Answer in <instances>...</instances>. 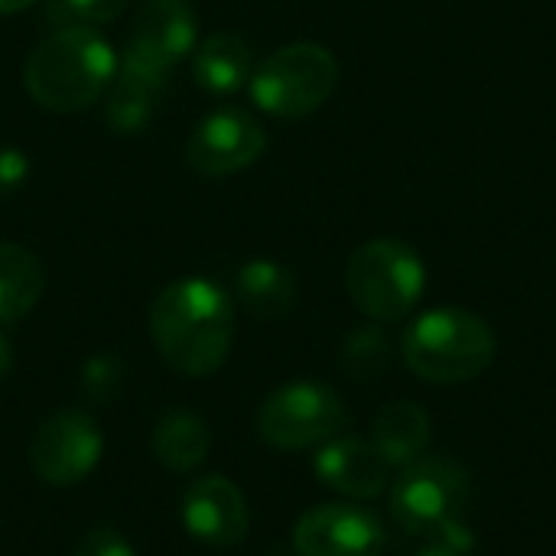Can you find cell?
<instances>
[{
	"label": "cell",
	"instance_id": "2",
	"mask_svg": "<svg viewBox=\"0 0 556 556\" xmlns=\"http://www.w3.org/2000/svg\"><path fill=\"white\" fill-rule=\"evenodd\" d=\"M117 52L101 29L59 26L26 59L23 85L29 98L55 114L91 108L117 72Z\"/></svg>",
	"mask_w": 556,
	"mask_h": 556
},
{
	"label": "cell",
	"instance_id": "23",
	"mask_svg": "<svg viewBox=\"0 0 556 556\" xmlns=\"http://www.w3.org/2000/svg\"><path fill=\"white\" fill-rule=\"evenodd\" d=\"M72 556H137V551H134L130 541L121 538L117 531L101 528V531H91V534L72 551Z\"/></svg>",
	"mask_w": 556,
	"mask_h": 556
},
{
	"label": "cell",
	"instance_id": "1",
	"mask_svg": "<svg viewBox=\"0 0 556 556\" xmlns=\"http://www.w3.org/2000/svg\"><path fill=\"white\" fill-rule=\"evenodd\" d=\"M150 339L160 358L186 378L218 371L235 342V303L228 290L205 277L166 283L150 303Z\"/></svg>",
	"mask_w": 556,
	"mask_h": 556
},
{
	"label": "cell",
	"instance_id": "18",
	"mask_svg": "<svg viewBox=\"0 0 556 556\" xmlns=\"http://www.w3.org/2000/svg\"><path fill=\"white\" fill-rule=\"evenodd\" d=\"M212 446L208 424L192 410H169L150 433V456L169 472H192L205 463Z\"/></svg>",
	"mask_w": 556,
	"mask_h": 556
},
{
	"label": "cell",
	"instance_id": "26",
	"mask_svg": "<svg viewBox=\"0 0 556 556\" xmlns=\"http://www.w3.org/2000/svg\"><path fill=\"white\" fill-rule=\"evenodd\" d=\"M10 365H13V349H10V342H7V336L0 332V381L7 378V371H10Z\"/></svg>",
	"mask_w": 556,
	"mask_h": 556
},
{
	"label": "cell",
	"instance_id": "11",
	"mask_svg": "<svg viewBox=\"0 0 556 556\" xmlns=\"http://www.w3.org/2000/svg\"><path fill=\"white\" fill-rule=\"evenodd\" d=\"M296 556H381L384 525L358 505L309 508L293 528Z\"/></svg>",
	"mask_w": 556,
	"mask_h": 556
},
{
	"label": "cell",
	"instance_id": "17",
	"mask_svg": "<svg viewBox=\"0 0 556 556\" xmlns=\"http://www.w3.org/2000/svg\"><path fill=\"white\" fill-rule=\"evenodd\" d=\"M296 280L293 274L267 257H254L238 267L235 274V296L238 303L257 319H280L296 306Z\"/></svg>",
	"mask_w": 556,
	"mask_h": 556
},
{
	"label": "cell",
	"instance_id": "4",
	"mask_svg": "<svg viewBox=\"0 0 556 556\" xmlns=\"http://www.w3.org/2000/svg\"><path fill=\"white\" fill-rule=\"evenodd\" d=\"M339 85V62L319 42H290L251 72V101L280 121L319 111Z\"/></svg>",
	"mask_w": 556,
	"mask_h": 556
},
{
	"label": "cell",
	"instance_id": "25",
	"mask_svg": "<svg viewBox=\"0 0 556 556\" xmlns=\"http://www.w3.org/2000/svg\"><path fill=\"white\" fill-rule=\"evenodd\" d=\"M466 551H469V538H466V531H459V538H443L417 556H466Z\"/></svg>",
	"mask_w": 556,
	"mask_h": 556
},
{
	"label": "cell",
	"instance_id": "22",
	"mask_svg": "<svg viewBox=\"0 0 556 556\" xmlns=\"http://www.w3.org/2000/svg\"><path fill=\"white\" fill-rule=\"evenodd\" d=\"M121 381H124V365L111 352H101V355L88 358L85 368H81V391L94 404H108L117 394Z\"/></svg>",
	"mask_w": 556,
	"mask_h": 556
},
{
	"label": "cell",
	"instance_id": "24",
	"mask_svg": "<svg viewBox=\"0 0 556 556\" xmlns=\"http://www.w3.org/2000/svg\"><path fill=\"white\" fill-rule=\"evenodd\" d=\"M29 176V156L20 147H0V195L16 192Z\"/></svg>",
	"mask_w": 556,
	"mask_h": 556
},
{
	"label": "cell",
	"instance_id": "9",
	"mask_svg": "<svg viewBox=\"0 0 556 556\" xmlns=\"http://www.w3.org/2000/svg\"><path fill=\"white\" fill-rule=\"evenodd\" d=\"M199 42V20L189 0H143L134 10L121 62L169 75Z\"/></svg>",
	"mask_w": 556,
	"mask_h": 556
},
{
	"label": "cell",
	"instance_id": "19",
	"mask_svg": "<svg viewBox=\"0 0 556 556\" xmlns=\"http://www.w3.org/2000/svg\"><path fill=\"white\" fill-rule=\"evenodd\" d=\"M46 290V270L39 257L20 244H0V326H13L29 316Z\"/></svg>",
	"mask_w": 556,
	"mask_h": 556
},
{
	"label": "cell",
	"instance_id": "12",
	"mask_svg": "<svg viewBox=\"0 0 556 556\" xmlns=\"http://www.w3.org/2000/svg\"><path fill=\"white\" fill-rule=\"evenodd\" d=\"M182 528L208 547H235L248 538L251 511L241 489L225 476H202L189 482L179 502Z\"/></svg>",
	"mask_w": 556,
	"mask_h": 556
},
{
	"label": "cell",
	"instance_id": "16",
	"mask_svg": "<svg viewBox=\"0 0 556 556\" xmlns=\"http://www.w3.org/2000/svg\"><path fill=\"white\" fill-rule=\"evenodd\" d=\"M371 443L391 469H407L430 446V414L414 401H394L375 417Z\"/></svg>",
	"mask_w": 556,
	"mask_h": 556
},
{
	"label": "cell",
	"instance_id": "7",
	"mask_svg": "<svg viewBox=\"0 0 556 556\" xmlns=\"http://www.w3.org/2000/svg\"><path fill=\"white\" fill-rule=\"evenodd\" d=\"M469 502V472L443 456H420L391 489V518L414 538H437Z\"/></svg>",
	"mask_w": 556,
	"mask_h": 556
},
{
	"label": "cell",
	"instance_id": "3",
	"mask_svg": "<svg viewBox=\"0 0 556 556\" xmlns=\"http://www.w3.org/2000/svg\"><path fill=\"white\" fill-rule=\"evenodd\" d=\"M404 362L427 384H466L489 371L498 352L492 326L456 306H440L414 319L404 332Z\"/></svg>",
	"mask_w": 556,
	"mask_h": 556
},
{
	"label": "cell",
	"instance_id": "21",
	"mask_svg": "<svg viewBox=\"0 0 556 556\" xmlns=\"http://www.w3.org/2000/svg\"><path fill=\"white\" fill-rule=\"evenodd\" d=\"M130 0H52L46 16L59 26H108L114 23Z\"/></svg>",
	"mask_w": 556,
	"mask_h": 556
},
{
	"label": "cell",
	"instance_id": "8",
	"mask_svg": "<svg viewBox=\"0 0 556 556\" xmlns=\"http://www.w3.org/2000/svg\"><path fill=\"white\" fill-rule=\"evenodd\" d=\"M104 453L101 427L91 414L68 407L39 424L29 443L33 472L52 489H72L91 476Z\"/></svg>",
	"mask_w": 556,
	"mask_h": 556
},
{
	"label": "cell",
	"instance_id": "5",
	"mask_svg": "<svg viewBox=\"0 0 556 556\" xmlns=\"http://www.w3.org/2000/svg\"><path fill=\"white\" fill-rule=\"evenodd\" d=\"M345 287L358 313L371 323H401L424 296L427 267L410 244L375 238L352 254Z\"/></svg>",
	"mask_w": 556,
	"mask_h": 556
},
{
	"label": "cell",
	"instance_id": "6",
	"mask_svg": "<svg viewBox=\"0 0 556 556\" xmlns=\"http://www.w3.org/2000/svg\"><path fill=\"white\" fill-rule=\"evenodd\" d=\"M349 427L345 401L319 381L277 388L257 410V433L267 446L296 453L336 440Z\"/></svg>",
	"mask_w": 556,
	"mask_h": 556
},
{
	"label": "cell",
	"instance_id": "27",
	"mask_svg": "<svg viewBox=\"0 0 556 556\" xmlns=\"http://www.w3.org/2000/svg\"><path fill=\"white\" fill-rule=\"evenodd\" d=\"M36 0H0V13L7 16V13H20V10H26V7H33Z\"/></svg>",
	"mask_w": 556,
	"mask_h": 556
},
{
	"label": "cell",
	"instance_id": "15",
	"mask_svg": "<svg viewBox=\"0 0 556 556\" xmlns=\"http://www.w3.org/2000/svg\"><path fill=\"white\" fill-rule=\"evenodd\" d=\"M251 72H254L251 46L244 36H238L231 29L208 33L192 49V78L202 91L231 94L251 81Z\"/></svg>",
	"mask_w": 556,
	"mask_h": 556
},
{
	"label": "cell",
	"instance_id": "13",
	"mask_svg": "<svg viewBox=\"0 0 556 556\" xmlns=\"http://www.w3.org/2000/svg\"><path fill=\"white\" fill-rule=\"evenodd\" d=\"M316 479L345 498H378L391 482V463L371 440L336 437L319 446L313 459Z\"/></svg>",
	"mask_w": 556,
	"mask_h": 556
},
{
	"label": "cell",
	"instance_id": "10",
	"mask_svg": "<svg viewBox=\"0 0 556 556\" xmlns=\"http://www.w3.org/2000/svg\"><path fill=\"white\" fill-rule=\"evenodd\" d=\"M264 150L267 134L254 121V114L241 108H218L192 127L182 160L192 173L218 179L248 169L251 163L261 160Z\"/></svg>",
	"mask_w": 556,
	"mask_h": 556
},
{
	"label": "cell",
	"instance_id": "14",
	"mask_svg": "<svg viewBox=\"0 0 556 556\" xmlns=\"http://www.w3.org/2000/svg\"><path fill=\"white\" fill-rule=\"evenodd\" d=\"M166 88H169V75H160L130 62H117V72L104 98V124L121 137L140 134L160 111Z\"/></svg>",
	"mask_w": 556,
	"mask_h": 556
},
{
	"label": "cell",
	"instance_id": "20",
	"mask_svg": "<svg viewBox=\"0 0 556 556\" xmlns=\"http://www.w3.org/2000/svg\"><path fill=\"white\" fill-rule=\"evenodd\" d=\"M339 362H342L345 375H352L358 381H371V378L384 375V368L391 365V339L378 326H358L345 336Z\"/></svg>",
	"mask_w": 556,
	"mask_h": 556
}]
</instances>
